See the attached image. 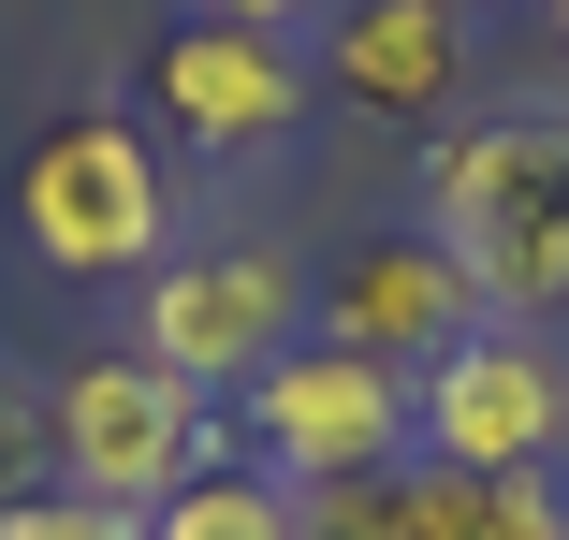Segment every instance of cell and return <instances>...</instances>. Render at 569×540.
I'll return each instance as SVG.
<instances>
[{
  "label": "cell",
  "mask_w": 569,
  "mask_h": 540,
  "mask_svg": "<svg viewBox=\"0 0 569 540\" xmlns=\"http://www.w3.org/2000/svg\"><path fill=\"white\" fill-rule=\"evenodd\" d=\"M16 234L73 292H132L176 249V147L132 102H59L30 132V161H16Z\"/></svg>",
  "instance_id": "2"
},
{
  "label": "cell",
  "mask_w": 569,
  "mask_h": 540,
  "mask_svg": "<svg viewBox=\"0 0 569 540\" xmlns=\"http://www.w3.org/2000/svg\"><path fill=\"white\" fill-rule=\"evenodd\" d=\"M423 526V468H366V482H307L292 540H409Z\"/></svg>",
  "instance_id": "12"
},
{
  "label": "cell",
  "mask_w": 569,
  "mask_h": 540,
  "mask_svg": "<svg viewBox=\"0 0 569 540\" xmlns=\"http://www.w3.org/2000/svg\"><path fill=\"white\" fill-rule=\"evenodd\" d=\"M307 337V263L263 249V234H176L147 278H132V351L176 366L190 394H249L278 351Z\"/></svg>",
  "instance_id": "3"
},
{
  "label": "cell",
  "mask_w": 569,
  "mask_h": 540,
  "mask_svg": "<svg viewBox=\"0 0 569 540\" xmlns=\"http://www.w3.org/2000/svg\"><path fill=\"white\" fill-rule=\"evenodd\" d=\"M540 16H555V44H569V0H540Z\"/></svg>",
  "instance_id": "16"
},
{
  "label": "cell",
  "mask_w": 569,
  "mask_h": 540,
  "mask_svg": "<svg viewBox=\"0 0 569 540\" xmlns=\"http://www.w3.org/2000/svg\"><path fill=\"white\" fill-rule=\"evenodd\" d=\"M147 540H292V482L249 468V453H219L204 482H176V497L147 511Z\"/></svg>",
  "instance_id": "11"
},
{
  "label": "cell",
  "mask_w": 569,
  "mask_h": 540,
  "mask_svg": "<svg viewBox=\"0 0 569 540\" xmlns=\"http://www.w3.org/2000/svg\"><path fill=\"white\" fill-rule=\"evenodd\" d=\"M409 540H569V497H555V468H423Z\"/></svg>",
  "instance_id": "10"
},
{
  "label": "cell",
  "mask_w": 569,
  "mask_h": 540,
  "mask_svg": "<svg viewBox=\"0 0 569 540\" xmlns=\"http://www.w3.org/2000/svg\"><path fill=\"white\" fill-rule=\"evenodd\" d=\"M307 73H336L366 118H423L438 132L452 102H468V16H452V0H336Z\"/></svg>",
  "instance_id": "9"
},
{
  "label": "cell",
  "mask_w": 569,
  "mask_h": 540,
  "mask_svg": "<svg viewBox=\"0 0 569 540\" xmlns=\"http://www.w3.org/2000/svg\"><path fill=\"white\" fill-rule=\"evenodd\" d=\"M423 234L468 263L482 321L569 307V102H482L423 132Z\"/></svg>",
  "instance_id": "1"
},
{
  "label": "cell",
  "mask_w": 569,
  "mask_h": 540,
  "mask_svg": "<svg viewBox=\"0 0 569 540\" xmlns=\"http://www.w3.org/2000/svg\"><path fill=\"white\" fill-rule=\"evenodd\" d=\"M44 482H59V423H44V394H30V380H0V511L44 497Z\"/></svg>",
  "instance_id": "13"
},
{
  "label": "cell",
  "mask_w": 569,
  "mask_h": 540,
  "mask_svg": "<svg viewBox=\"0 0 569 540\" xmlns=\"http://www.w3.org/2000/svg\"><path fill=\"white\" fill-rule=\"evenodd\" d=\"M452 16H482V0H452Z\"/></svg>",
  "instance_id": "17"
},
{
  "label": "cell",
  "mask_w": 569,
  "mask_h": 540,
  "mask_svg": "<svg viewBox=\"0 0 569 540\" xmlns=\"http://www.w3.org/2000/svg\"><path fill=\"white\" fill-rule=\"evenodd\" d=\"M0 540H147V511H102V497L44 482V497H16V511H0Z\"/></svg>",
  "instance_id": "14"
},
{
  "label": "cell",
  "mask_w": 569,
  "mask_h": 540,
  "mask_svg": "<svg viewBox=\"0 0 569 540\" xmlns=\"http://www.w3.org/2000/svg\"><path fill=\"white\" fill-rule=\"evenodd\" d=\"M307 337H336V351L423 380L438 351L482 337V292H468V263H452L438 234H351V249H336V278L307 292Z\"/></svg>",
  "instance_id": "8"
},
{
  "label": "cell",
  "mask_w": 569,
  "mask_h": 540,
  "mask_svg": "<svg viewBox=\"0 0 569 540\" xmlns=\"http://www.w3.org/2000/svg\"><path fill=\"white\" fill-rule=\"evenodd\" d=\"M147 102H161V147H190V161H278L307 132V59L278 30L176 16L161 59H147Z\"/></svg>",
  "instance_id": "7"
},
{
  "label": "cell",
  "mask_w": 569,
  "mask_h": 540,
  "mask_svg": "<svg viewBox=\"0 0 569 540\" xmlns=\"http://www.w3.org/2000/svg\"><path fill=\"white\" fill-rule=\"evenodd\" d=\"M409 439L423 468H555L569 453V366L540 321H482L468 351H438L409 380Z\"/></svg>",
  "instance_id": "6"
},
{
  "label": "cell",
  "mask_w": 569,
  "mask_h": 540,
  "mask_svg": "<svg viewBox=\"0 0 569 540\" xmlns=\"http://www.w3.org/2000/svg\"><path fill=\"white\" fill-rule=\"evenodd\" d=\"M44 423H59V482L102 497V511H161L176 482L219 468V394H190V380L147 366L132 337L88 351L73 380H44Z\"/></svg>",
  "instance_id": "4"
},
{
  "label": "cell",
  "mask_w": 569,
  "mask_h": 540,
  "mask_svg": "<svg viewBox=\"0 0 569 540\" xmlns=\"http://www.w3.org/2000/svg\"><path fill=\"white\" fill-rule=\"evenodd\" d=\"M234 439H249V468H278L292 497H307V482H366V468H423L409 380L366 366V351H336V337H292V351L234 394Z\"/></svg>",
  "instance_id": "5"
},
{
  "label": "cell",
  "mask_w": 569,
  "mask_h": 540,
  "mask_svg": "<svg viewBox=\"0 0 569 540\" xmlns=\"http://www.w3.org/2000/svg\"><path fill=\"white\" fill-rule=\"evenodd\" d=\"M190 16H219V30H278V44H292V30L336 16V0H190Z\"/></svg>",
  "instance_id": "15"
}]
</instances>
